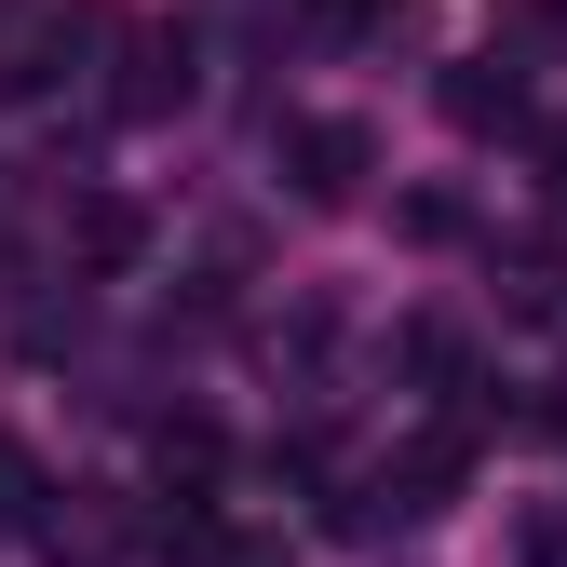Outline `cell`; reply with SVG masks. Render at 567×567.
Here are the masks:
<instances>
[{
    "mask_svg": "<svg viewBox=\"0 0 567 567\" xmlns=\"http://www.w3.org/2000/svg\"><path fill=\"white\" fill-rule=\"evenodd\" d=\"M28 514H41V460L0 433V540H28Z\"/></svg>",
    "mask_w": 567,
    "mask_h": 567,
    "instance_id": "30bf717a",
    "label": "cell"
},
{
    "mask_svg": "<svg viewBox=\"0 0 567 567\" xmlns=\"http://www.w3.org/2000/svg\"><path fill=\"white\" fill-rule=\"evenodd\" d=\"M68 257H82V270H135V257H150V217H135L122 189H95V203H68Z\"/></svg>",
    "mask_w": 567,
    "mask_h": 567,
    "instance_id": "8992f818",
    "label": "cell"
},
{
    "mask_svg": "<svg viewBox=\"0 0 567 567\" xmlns=\"http://www.w3.org/2000/svg\"><path fill=\"white\" fill-rule=\"evenodd\" d=\"M82 0H0V95H28V82H54L68 54H82Z\"/></svg>",
    "mask_w": 567,
    "mask_h": 567,
    "instance_id": "7a4b0ae2",
    "label": "cell"
},
{
    "mask_svg": "<svg viewBox=\"0 0 567 567\" xmlns=\"http://www.w3.org/2000/svg\"><path fill=\"white\" fill-rule=\"evenodd\" d=\"M540 176H554V189H567V122H540Z\"/></svg>",
    "mask_w": 567,
    "mask_h": 567,
    "instance_id": "7c38bea8",
    "label": "cell"
},
{
    "mask_svg": "<svg viewBox=\"0 0 567 567\" xmlns=\"http://www.w3.org/2000/svg\"><path fill=\"white\" fill-rule=\"evenodd\" d=\"M501 298H514L527 324H554V311H567V257H554V244H514V257H501Z\"/></svg>",
    "mask_w": 567,
    "mask_h": 567,
    "instance_id": "9c48e42d",
    "label": "cell"
},
{
    "mask_svg": "<svg viewBox=\"0 0 567 567\" xmlns=\"http://www.w3.org/2000/svg\"><path fill=\"white\" fill-rule=\"evenodd\" d=\"M433 95H446V122H460V135H514V122H527V82H514V54H460Z\"/></svg>",
    "mask_w": 567,
    "mask_h": 567,
    "instance_id": "5b68a950",
    "label": "cell"
},
{
    "mask_svg": "<svg viewBox=\"0 0 567 567\" xmlns=\"http://www.w3.org/2000/svg\"><path fill=\"white\" fill-rule=\"evenodd\" d=\"M460 473H473V433H460V419H433V433H405V446L379 460V501H392V514H446Z\"/></svg>",
    "mask_w": 567,
    "mask_h": 567,
    "instance_id": "3957f363",
    "label": "cell"
},
{
    "mask_svg": "<svg viewBox=\"0 0 567 567\" xmlns=\"http://www.w3.org/2000/svg\"><path fill=\"white\" fill-rule=\"evenodd\" d=\"M28 540H41L54 567H109V554H122V514H109V486H41Z\"/></svg>",
    "mask_w": 567,
    "mask_h": 567,
    "instance_id": "277c9868",
    "label": "cell"
},
{
    "mask_svg": "<svg viewBox=\"0 0 567 567\" xmlns=\"http://www.w3.org/2000/svg\"><path fill=\"white\" fill-rule=\"evenodd\" d=\"M392 351H405V379H419V392H460V379H473V338H460V324H433V311H419Z\"/></svg>",
    "mask_w": 567,
    "mask_h": 567,
    "instance_id": "ba28073f",
    "label": "cell"
},
{
    "mask_svg": "<svg viewBox=\"0 0 567 567\" xmlns=\"http://www.w3.org/2000/svg\"><path fill=\"white\" fill-rule=\"evenodd\" d=\"M176 95H189V41H176V28H135V82H122V109L150 122V109H176Z\"/></svg>",
    "mask_w": 567,
    "mask_h": 567,
    "instance_id": "52a82bcc",
    "label": "cell"
},
{
    "mask_svg": "<svg viewBox=\"0 0 567 567\" xmlns=\"http://www.w3.org/2000/svg\"><path fill=\"white\" fill-rule=\"evenodd\" d=\"M284 176H298V203H365L379 135L351 122V109H298V122H284Z\"/></svg>",
    "mask_w": 567,
    "mask_h": 567,
    "instance_id": "6da1fadb",
    "label": "cell"
},
{
    "mask_svg": "<svg viewBox=\"0 0 567 567\" xmlns=\"http://www.w3.org/2000/svg\"><path fill=\"white\" fill-rule=\"evenodd\" d=\"M189 567H284V540H230V527H217V540H203Z\"/></svg>",
    "mask_w": 567,
    "mask_h": 567,
    "instance_id": "8fae6325",
    "label": "cell"
}]
</instances>
